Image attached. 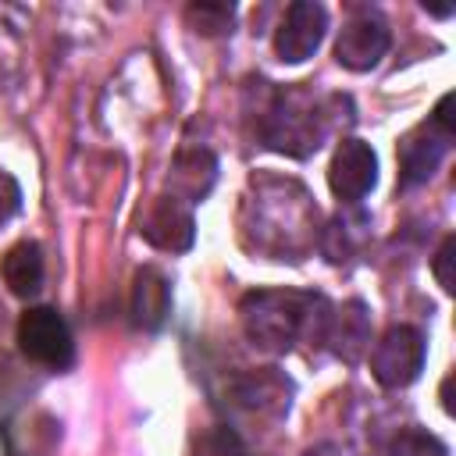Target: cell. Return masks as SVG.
<instances>
[{
	"label": "cell",
	"instance_id": "19",
	"mask_svg": "<svg viewBox=\"0 0 456 456\" xmlns=\"http://www.w3.org/2000/svg\"><path fill=\"white\" fill-rule=\"evenodd\" d=\"M452 253H456V239L445 235L438 253H435V260H431V271H435V278H438V285L445 292H452Z\"/></svg>",
	"mask_w": 456,
	"mask_h": 456
},
{
	"label": "cell",
	"instance_id": "11",
	"mask_svg": "<svg viewBox=\"0 0 456 456\" xmlns=\"http://www.w3.org/2000/svg\"><path fill=\"white\" fill-rule=\"evenodd\" d=\"M214 178H217L214 153L210 150H185V153H178V160L171 167V189H175L171 196L192 207L210 192Z\"/></svg>",
	"mask_w": 456,
	"mask_h": 456
},
{
	"label": "cell",
	"instance_id": "17",
	"mask_svg": "<svg viewBox=\"0 0 456 456\" xmlns=\"http://www.w3.org/2000/svg\"><path fill=\"white\" fill-rule=\"evenodd\" d=\"M392 456H449V449H445L435 435H428V431H420V428H410V431H403V435L395 438Z\"/></svg>",
	"mask_w": 456,
	"mask_h": 456
},
{
	"label": "cell",
	"instance_id": "1",
	"mask_svg": "<svg viewBox=\"0 0 456 456\" xmlns=\"http://www.w3.org/2000/svg\"><path fill=\"white\" fill-rule=\"evenodd\" d=\"M246 335L274 353L292 349L299 338H324L331 306L317 292H296V289H256L242 296L239 303Z\"/></svg>",
	"mask_w": 456,
	"mask_h": 456
},
{
	"label": "cell",
	"instance_id": "16",
	"mask_svg": "<svg viewBox=\"0 0 456 456\" xmlns=\"http://www.w3.org/2000/svg\"><path fill=\"white\" fill-rule=\"evenodd\" d=\"M192 456H246V445H242V438L232 428H221L217 424V428L196 435Z\"/></svg>",
	"mask_w": 456,
	"mask_h": 456
},
{
	"label": "cell",
	"instance_id": "5",
	"mask_svg": "<svg viewBox=\"0 0 456 456\" xmlns=\"http://www.w3.org/2000/svg\"><path fill=\"white\" fill-rule=\"evenodd\" d=\"M424 335L413 324H392L370 349V374L385 388H406L424 370Z\"/></svg>",
	"mask_w": 456,
	"mask_h": 456
},
{
	"label": "cell",
	"instance_id": "13",
	"mask_svg": "<svg viewBox=\"0 0 456 456\" xmlns=\"http://www.w3.org/2000/svg\"><path fill=\"white\" fill-rule=\"evenodd\" d=\"M324 338L331 342V349H335L346 363H356V360H360V353H363V349H367V342H370V331H367V310H363V303H360V299H353V303H346L338 314H331Z\"/></svg>",
	"mask_w": 456,
	"mask_h": 456
},
{
	"label": "cell",
	"instance_id": "14",
	"mask_svg": "<svg viewBox=\"0 0 456 456\" xmlns=\"http://www.w3.org/2000/svg\"><path fill=\"white\" fill-rule=\"evenodd\" d=\"M289 392H292V385L274 370H256L235 385V395L242 399V406H249L256 413H285Z\"/></svg>",
	"mask_w": 456,
	"mask_h": 456
},
{
	"label": "cell",
	"instance_id": "8",
	"mask_svg": "<svg viewBox=\"0 0 456 456\" xmlns=\"http://www.w3.org/2000/svg\"><path fill=\"white\" fill-rule=\"evenodd\" d=\"M378 182V153L363 139H342L331 164H328V185L342 203H360Z\"/></svg>",
	"mask_w": 456,
	"mask_h": 456
},
{
	"label": "cell",
	"instance_id": "15",
	"mask_svg": "<svg viewBox=\"0 0 456 456\" xmlns=\"http://www.w3.org/2000/svg\"><path fill=\"white\" fill-rule=\"evenodd\" d=\"M185 21L200 36H224V32H232L235 7L232 4H189L185 7Z\"/></svg>",
	"mask_w": 456,
	"mask_h": 456
},
{
	"label": "cell",
	"instance_id": "18",
	"mask_svg": "<svg viewBox=\"0 0 456 456\" xmlns=\"http://www.w3.org/2000/svg\"><path fill=\"white\" fill-rule=\"evenodd\" d=\"M21 210V185L11 171H0V228Z\"/></svg>",
	"mask_w": 456,
	"mask_h": 456
},
{
	"label": "cell",
	"instance_id": "20",
	"mask_svg": "<svg viewBox=\"0 0 456 456\" xmlns=\"http://www.w3.org/2000/svg\"><path fill=\"white\" fill-rule=\"evenodd\" d=\"M306 456H335V449H328V445H324V449H310Z\"/></svg>",
	"mask_w": 456,
	"mask_h": 456
},
{
	"label": "cell",
	"instance_id": "21",
	"mask_svg": "<svg viewBox=\"0 0 456 456\" xmlns=\"http://www.w3.org/2000/svg\"><path fill=\"white\" fill-rule=\"evenodd\" d=\"M0 321H4V306H0Z\"/></svg>",
	"mask_w": 456,
	"mask_h": 456
},
{
	"label": "cell",
	"instance_id": "4",
	"mask_svg": "<svg viewBox=\"0 0 456 456\" xmlns=\"http://www.w3.org/2000/svg\"><path fill=\"white\" fill-rule=\"evenodd\" d=\"M18 349L50 370H64L75 360V342L68 321L53 306H32L18 317Z\"/></svg>",
	"mask_w": 456,
	"mask_h": 456
},
{
	"label": "cell",
	"instance_id": "2",
	"mask_svg": "<svg viewBox=\"0 0 456 456\" xmlns=\"http://www.w3.org/2000/svg\"><path fill=\"white\" fill-rule=\"evenodd\" d=\"M324 132H328V114L306 89L299 86L267 89V103L260 107V125H256L264 146L289 157H306L321 146Z\"/></svg>",
	"mask_w": 456,
	"mask_h": 456
},
{
	"label": "cell",
	"instance_id": "10",
	"mask_svg": "<svg viewBox=\"0 0 456 456\" xmlns=\"http://www.w3.org/2000/svg\"><path fill=\"white\" fill-rule=\"evenodd\" d=\"M171 314V285L157 267H139L132 281V324L157 331Z\"/></svg>",
	"mask_w": 456,
	"mask_h": 456
},
{
	"label": "cell",
	"instance_id": "12",
	"mask_svg": "<svg viewBox=\"0 0 456 456\" xmlns=\"http://www.w3.org/2000/svg\"><path fill=\"white\" fill-rule=\"evenodd\" d=\"M43 249H39V242H32V239H21V242H14L7 253H4V260H0V274H4V285L14 292V296H21V299H28V296H36L39 289H43Z\"/></svg>",
	"mask_w": 456,
	"mask_h": 456
},
{
	"label": "cell",
	"instance_id": "9",
	"mask_svg": "<svg viewBox=\"0 0 456 456\" xmlns=\"http://www.w3.org/2000/svg\"><path fill=\"white\" fill-rule=\"evenodd\" d=\"M139 235H142L150 246H157V249L185 253V249L192 246V239H196V221H192L189 203H182V200H175V196H160V200L146 210V217H142V224H139Z\"/></svg>",
	"mask_w": 456,
	"mask_h": 456
},
{
	"label": "cell",
	"instance_id": "6",
	"mask_svg": "<svg viewBox=\"0 0 456 456\" xmlns=\"http://www.w3.org/2000/svg\"><path fill=\"white\" fill-rule=\"evenodd\" d=\"M328 32V11L314 0H296L285 7L281 25L274 32V53L285 64H303L317 53L321 39Z\"/></svg>",
	"mask_w": 456,
	"mask_h": 456
},
{
	"label": "cell",
	"instance_id": "7",
	"mask_svg": "<svg viewBox=\"0 0 456 456\" xmlns=\"http://www.w3.org/2000/svg\"><path fill=\"white\" fill-rule=\"evenodd\" d=\"M392 36H388V25L378 11H356L342 32H338V43H335V61L349 71H370L378 68V61L385 57Z\"/></svg>",
	"mask_w": 456,
	"mask_h": 456
},
{
	"label": "cell",
	"instance_id": "3",
	"mask_svg": "<svg viewBox=\"0 0 456 456\" xmlns=\"http://www.w3.org/2000/svg\"><path fill=\"white\" fill-rule=\"evenodd\" d=\"M449 107H452V93H445L435 103V110H431V118L424 125H417L413 132H406L399 139V185L403 189L424 185L438 171L442 157L449 153V142H452V114H449Z\"/></svg>",
	"mask_w": 456,
	"mask_h": 456
}]
</instances>
